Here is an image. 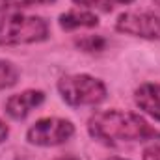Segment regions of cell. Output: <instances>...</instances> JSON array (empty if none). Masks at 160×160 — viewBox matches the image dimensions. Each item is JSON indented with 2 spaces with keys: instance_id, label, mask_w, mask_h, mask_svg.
<instances>
[{
  "instance_id": "17",
  "label": "cell",
  "mask_w": 160,
  "mask_h": 160,
  "mask_svg": "<svg viewBox=\"0 0 160 160\" xmlns=\"http://www.w3.org/2000/svg\"><path fill=\"white\" fill-rule=\"evenodd\" d=\"M153 4H155V6H157V8L160 9V0H153Z\"/></svg>"
},
{
  "instance_id": "2",
  "label": "cell",
  "mask_w": 160,
  "mask_h": 160,
  "mask_svg": "<svg viewBox=\"0 0 160 160\" xmlns=\"http://www.w3.org/2000/svg\"><path fill=\"white\" fill-rule=\"evenodd\" d=\"M50 38V24L41 15L21 11L4 13L0 19V47H24L45 43Z\"/></svg>"
},
{
  "instance_id": "7",
  "label": "cell",
  "mask_w": 160,
  "mask_h": 160,
  "mask_svg": "<svg viewBox=\"0 0 160 160\" xmlns=\"http://www.w3.org/2000/svg\"><path fill=\"white\" fill-rule=\"evenodd\" d=\"M134 104L151 119L160 123V82H143L132 93Z\"/></svg>"
},
{
  "instance_id": "15",
  "label": "cell",
  "mask_w": 160,
  "mask_h": 160,
  "mask_svg": "<svg viewBox=\"0 0 160 160\" xmlns=\"http://www.w3.org/2000/svg\"><path fill=\"white\" fill-rule=\"evenodd\" d=\"M54 160H80L78 157H75V155H63V157H58V158Z\"/></svg>"
},
{
  "instance_id": "16",
  "label": "cell",
  "mask_w": 160,
  "mask_h": 160,
  "mask_svg": "<svg viewBox=\"0 0 160 160\" xmlns=\"http://www.w3.org/2000/svg\"><path fill=\"white\" fill-rule=\"evenodd\" d=\"M104 160H130V158H123V157H106Z\"/></svg>"
},
{
  "instance_id": "1",
  "label": "cell",
  "mask_w": 160,
  "mask_h": 160,
  "mask_svg": "<svg viewBox=\"0 0 160 160\" xmlns=\"http://www.w3.org/2000/svg\"><path fill=\"white\" fill-rule=\"evenodd\" d=\"M88 134L106 147H118L123 143H147L160 142V128L140 112L108 108L97 110L86 123Z\"/></svg>"
},
{
  "instance_id": "8",
  "label": "cell",
  "mask_w": 160,
  "mask_h": 160,
  "mask_svg": "<svg viewBox=\"0 0 160 160\" xmlns=\"http://www.w3.org/2000/svg\"><path fill=\"white\" fill-rule=\"evenodd\" d=\"M58 26L63 32H77V30H89L99 26V17L84 8H73L58 17Z\"/></svg>"
},
{
  "instance_id": "4",
  "label": "cell",
  "mask_w": 160,
  "mask_h": 160,
  "mask_svg": "<svg viewBox=\"0 0 160 160\" xmlns=\"http://www.w3.org/2000/svg\"><path fill=\"white\" fill-rule=\"evenodd\" d=\"M75 132H77V127L71 119L47 116L32 123L24 138L34 147H58V145L67 143L75 136Z\"/></svg>"
},
{
  "instance_id": "6",
  "label": "cell",
  "mask_w": 160,
  "mask_h": 160,
  "mask_svg": "<svg viewBox=\"0 0 160 160\" xmlns=\"http://www.w3.org/2000/svg\"><path fill=\"white\" fill-rule=\"evenodd\" d=\"M45 99H47V93L43 89L28 88V89H22L19 93L9 95L4 102V112L9 119L24 121L34 110L43 106Z\"/></svg>"
},
{
  "instance_id": "3",
  "label": "cell",
  "mask_w": 160,
  "mask_h": 160,
  "mask_svg": "<svg viewBox=\"0 0 160 160\" xmlns=\"http://www.w3.org/2000/svg\"><path fill=\"white\" fill-rule=\"evenodd\" d=\"M56 89L60 99L71 108L99 106L108 99V88L104 80L88 73H69L60 77Z\"/></svg>"
},
{
  "instance_id": "11",
  "label": "cell",
  "mask_w": 160,
  "mask_h": 160,
  "mask_svg": "<svg viewBox=\"0 0 160 160\" xmlns=\"http://www.w3.org/2000/svg\"><path fill=\"white\" fill-rule=\"evenodd\" d=\"M136 0H73V4H77L84 9H99V11H112L119 6H128Z\"/></svg>"
},
{
  "instance_id": "5",
  "label": "cell",
  "mask_w": 160,
  "mask_h": 160,
  "mask_svg": "<svg viewBox=\"0 0 160 160\" xmlns=\"http://www.w3.org/2000/svg\"><path fill=\"white\" fill-rule=\"evenodd\" d=\"M114 28L123 36L145 41H160V13L158 11H123L118 15Z\"/></svg>"
},
{
  "instance_id": "9",
  "label": "cell",
  "mask_w": 160,
  "mask_h": 160,
  "mask_svg": "<svg viewBox=\"0 0 160 160\" xmlns=\"http://www.w3.org/2000/svg\"><path fill=\"white\" fill-rule=\"evenodd\" d=\"M110 41L102 34H89V36H80L75 39V47L86 52V54H101L108 48Z\"/></svg>"
},
{
  "instance_id": "12",
  "label": "cell",
  "mask_w": 160,
  "mask_h": 160,
  "mask_svg": "<svg viewBox=\"0 0 160 160\" xmlns=\"http://www.w3.org/2000/svg\"><path fill=\"white\" fill-rule=\"evenodd\" d=\"M56 0H0V13H13L36 6H50Z\"/></svg>"
},
{
  "instance_id": "14",
  "label": "cell",
  "mask_w": 160,
  "mask_h": 160,
  "mask_svg": "<svg viewBox=\"0 0 160 160\" xmlns=\"http://www.w3.org/2000/svg\"><path fill=\"white\" fill-rule=\"evenodd\" d=\"M9 138V125L4 119H0V145Z\"/></svg>"
},
{
  "instance_id": "10",
  "label": "cell",
  "mask_w": 160,
  "mask_h": 160,
  "mask_svg": "<svg viewBox=\"0 0 160 160\" xmlns=\"http://www.w3.org/2000/svg\"><path fill=\"white\" fill-rule=\"evenodd\" d=\"M19 80H21V71H19V67H17L13 62H9V60L0 58V91L17 86Z\"/></svg>"
},
{
  "instance_id": "13",
  "label": "cell",
  "mask_w": 160,
  "mask_h": 160,
  "mask_svg": "<svg viewBox=\"0 0 160 160\" xmlns=\"http://www.w3.org/2000/svg\"><path fill=\"white\" fill-rule=\"evenodd\" d=\"M142 160H160V143L158 142H153V143H149L143 149Z\"/></svg>"
}]
</instances>
